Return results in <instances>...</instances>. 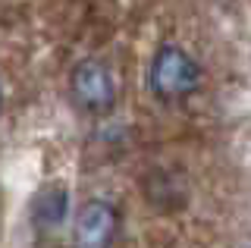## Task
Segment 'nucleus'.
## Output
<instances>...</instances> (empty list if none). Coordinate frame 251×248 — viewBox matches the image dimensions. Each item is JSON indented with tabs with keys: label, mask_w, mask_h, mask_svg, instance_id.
Returning <instances> with one entry per match:
<instances>
[{
	"label": "nucleus",
	"mask_w": 251,
	"mask_h": 248,
	"mask_svg": "<svg viewBox=\"0 0 251 248\" xmlns=\"http://www.w3.org/2000/svg\"><path fill=\"white\" fill-rule=\"evenodd\" d=\"M204 69L185 48L179 44H160L151 60V73H148V85L151 95L173 104V100H185L201 88Z\"/></svg>",
	"instance_id": "1"
},
{
	"label": "nucleus",
	"mask_w": 251,
	"mask_h": 248,
	"mask_svg": "<svg viewBox=\"0 0 251 248\" xmlns=\"http://www.w3.org/2000/svg\"><path fill=\"white\" fill-rule=\"evenodd\" d=\"M69 214V192L63 185H47L35 195L31 201V220L38 223L41 229H53L66 220Z\"/></svg>",
	"instance_id": "4"
},
{
	"label": "nucleus",
	"mask_w": 251,
	"mask_h": 248,
	"mask_svg": "<svg viewBox=\"0 0 251 248\" xmlns=\"http://www.w3.org/2000/svg\"><path fill=\"white\" fill-rule=\"evenodd\" d=\"M0 110H3V85H0Z\"/></svg>",
	"instance_id": "5"
},
{
	"label": "nucleus",
	"mask_w": 251,
	"mask_h": 248,
	"mask_svg": "<svg viewBox=\"0 0 251 248\" xmlns=\"http://www.w3.org/2000/svg\"><path fill=\"white\" fill-rule=\"evenodd\" d=\"M116 229H120V214L104 198H91L82 204L75 217L73 242L75 248H113Z\"/></svg>",
	"instance_id": "3"
},
{
	"label": "nucleus",
	"mask_w": 251,
	"mask_h": 248,
	"mask_svg": "<svg viewBox=\"0 0 251 248\" xmlns=\"http://www.w3.org/2000/svg\"><path fill=\"white\" fill-rule=\"evenodd\" d=\"M69 95L82 110L104 116L116 104V79L107 63L100 60H82L69 73Z\"/></svg>",
	"instance_id": "2"
}]
</instances>
